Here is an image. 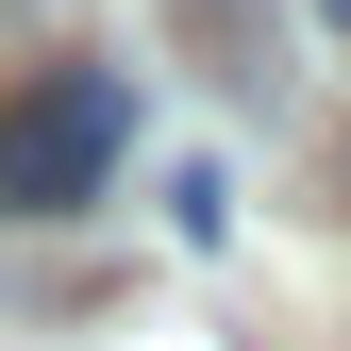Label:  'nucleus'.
<instances>
[{
    "instance_id": "obj_2",
    "label": "nucleus",
    "mask_w": 351,
    "mask_h": 351,
    "mask_svg": "<svg viewBox=\"0 0 351 351\" xmlns=\"http://www.w3.org/2000/svg\"><path fill=\"white\" fill-rule=\"evenodd\" d=\"M167 234H184V251H217V234H234V167H217V151H184V167H167Z\"/></svg>"
},
{
    "instance_id": "obj_1",
    "label": "nucleus",
    "mask_w": 351,
    "mask_h": 351,
    "mask_svg": "<svg viewBox=\"0 0 351 351\" xmlns=\"http://www.w3.org/2000/svg\"><path fill=\"white\" fill-rule=\"evenodd\" d=\"M117 151H134V84H117V67L17 84V101H0V217H67V201H101Z\"/></svg>"
},
{
    "instance_id": "obj_3",
    "label": "nucleus",
    "mask_w": 351,
    "mask_h": 351,
    "mask_svg": "<svg viewBox=\"0 0 351 351\" xmlns=\"http://www.w3.org/2000/svg\"><path fill=\"white\" fill-rule=\"evenodd\" d=\"M318 17H335V34H351V0H318Z\"/></svg>"
}]
</instances>
